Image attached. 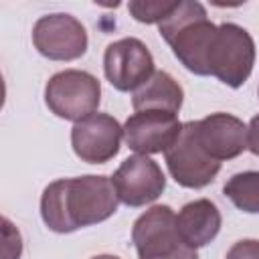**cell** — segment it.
I'll list each match as a JSON object with an SVG mask.
<instances>
[{"mask_svg": "<svg viewBox=\"0 0 259 259\" xmlns=\"http://www.w3.org/2000/svg\"><path fill=\"white\" fill-rule=\"evenodd\" d=\"M119 198L111 178L87 174L51 182L40 196V217L55 233H73L107 221Z\"/></svg>", "mask_w": 259, "mask_h": 259, "instance_id": "6da1fadb", "label": "cell"}, {"mask_svg": "<svg viewBox=\"0 0 259 259\" xmlns=\"http://www.w3.org/2000/svg\"><path fill=\"white\" fill-rule=\"evenodd\" d=\"M160 36L170 45L174 57L194 75H208L206 59L217 32L200 2L178 0L176 8L158 24Z\"/></svg>", "mask_w": 259, "mask_h": 259, "instance_id": "7a4b0ae2", "label": "cell"}, {"mask_svg": "<svg viewBox=\"0 0 259 259\" xmlns=\"http://www.w3.org/2000/svg\"><path fill=\"white\" fill-rule=\"evenodd\" d=\"M138 259H198L176 229V214L166 204H156L140 214L132 227Z\"/></svg>", "mask_w": 259, "mask_h": 259, "instance_id": "3957f363", "label": "cell"}, {"mask_svg": "<svg viewBox=\"0 0 259 259\" xmlns=\"http://www.w3.org/2000/svg\"><path fill=\"white\" fill-rule=\"evenodd\" d=\"M255 65L253 36L235 22H223L217 26L214 38L208 49V75H214L221 83L237 89L241 87Z\"/></svg>", "mask_w": 259, "mask_h": 259, "instance_id": "277c9868", "label": "cell"}, {"mask_svg": "<svg viewBox=\"0 0 259 259\" xmlns=\"http://www.w3.org/2000/svg\"><path fill=\"white\" fill-rule=\"evenodd\" d=\"M101 83L95 75L79 69L55 73L45 85V103L61 119L81 121L97 111Z\"/></svg>", "mask_w": 259, "mask_h": 259, "instance_id": "5b68a950", "label": "cell"}, {"mask_svg": "<svg viewBox=\"0 0 259 259\" xmlns=\"http://www.w3.org/2000/svg\"><path fill=\"white\" fill-rule=\"evenodd\" d=\"M164 158L172 178L184 188H204L221 170V162L202 150L196 138V121L182 123L178 140L164 152Z\"/></svg>", "mask_w": 259, "mask_h": 259, "instance_id": "8992f818", "label": "cell"}, {"mask_svg": "<svg viewBox=\"0 0 259 259\" xmlns=\"http://www.w3.org/2000/svg\"><path fill=\"white\" fill-rule=\"evenodd\" d=\"M34 49L51 61H75L87 51V30L71 14L40 16L32 28Z\"/></svg>", "mask_w": 259, "mask_h": 259, "instance_id": "52a82bcc", "label": "cell"}, {"mask_svg": "<svg viewBox=\"0 0 259 259\" xmlns=\"http://www.w3.org/2000/svg\"><path fill=\"white\" fill-rule=\"evenodd\" d=\"M103 71L117 91H136L156 73L152 53L134 36L107 45L103 53Z\"/></svg>", "mask_w": 259, "mask_h": 259, "instance_id": "ba28073f", "label": "cell"}, {"mask_svg": "<svg viewBox=\"0 0 259 259\" xmlns=\"http://www.w3.org/2000/svg\"><path fill=\"white\" fill-rule=\"evenodd\" d=\"M111 184L119 202L127 206H144L154 202L164 192L166 176L152 158L136 154L119 164L111 176Z\"/></svg>", "mask_w": 259, "mask_h": 259, "instance_id": "9c48e42d", "label": "cell"}, {"mask_svg": "<svg viewBox=\"0 0 259 259\" xmlns=\"http://www.w3.org/2000/svg\"><path fill=\"white\" fill-rule=\"evenodd\" d=\"M123 127L109 113H91L71 130V146L79 160L87 164H105L119 152Z\"/></svg>", "mask_w": 259, "mask_h": 259, "instance_id": "30bf717a", "label": "cell"}, {"mask_svg": "<svg viewBox=\"0 0 259 259\" xmlns=\"http://www.w3.org/2000/svg\"><path fill=\"white\" fill-rule=\"evenodd\" d=\"M182 123L176 113L168 111H136L123 123V142L136 154L148 156L166 152L180 136Z\"/></svg>", "mask_w": 259, "mask_h": 259, "instance_id": "8fae6325", "label": "cell"}, {"mask_svg": "<svg viewBox=\"0 0 259 259\" xmlns=\"http://www.w3.org/2000/svg\"><path fill=\"white\" fill-rule=\"evenodd\" d=\"M202 150L217 162L233 160L247 150V125L231 113H210L196 121Z\"/></svg>", "mask_w": 259, "mask_h": 259, "instance_id": "7c38bea8", "label": "cell"}, {"mask_svg": "<svg viewBox=\"0 0 259 259\" xmlns=\"http://www.w3.org/2000/svg\"><path fill=\"white\" fill-rule=\"evenodd\" d=\"M223 219L217 204L208 198H198L180 208L176 214V229L190 249L208 245L221 231Z\"/></svg>", "mask_w": 259, "mask_h": 259, "instance_id": "4fadbf2b", "label": "cell"}, {"mask_svg": "<svg viewBox=\"0 0 259 259\" xmlns=\"http://www.w3.org/2000/svg\"><path fill=\"white\" fill-rule=\"evenodd\" d=\"M182 101H184L182 87L166 71H156L140 89L134 91V97H132V105L136 111L156 109V111H168L176 115L182 107Z\"/></svg>", "mask_w": 259, "mask_h": 259, "instance_id": "5bb4252c", "label": "cell"}, {"mask_svg": "<svg viewBox=\"0 0 259 259\" xmlns=\"http://www.w3.org/2000/svg\"><path fill=\"white\" fill-rule=\"evenodd\" d=\"M223 194L243 212L257 214L259 212V172L247 170L233 174L225 186Z\"/></svg>", "mask_w": 259, "mask_h": 259, "instance_id": "9a60e30c", "label": "cell"}, {"mask_svg": "<svg viewBox=\"0 0 259 259\" xmlns=\"http://www.w3.org/2000/svg\"><path fill=\"white\" fill-rule=\"evenodd\" d=\"M178 2H144V0H132L127 4L130 14L144 24H154V22H162L174 8Z\"/></svg>", "mask_w": 259, "mask_h": 259, "instance_id": "2e32d148", "label": "cell"}, {"mask_svg": "<svg viewBox=\"0 0 259 259\" xmlns=\"http://www.w3.org/2000/svg\"><path fill=\"white\" fill-rule=\"evenodd\" d=\"M4 225V247H2V259H18L22 253V239L20 233L12 227V223L4 217L2 219Z\"/></svg>", "mask_w": 259, "mask_h": 259, "instance_id": "e0dca14e", "label": "cell"}, {"mask_svg": "<svg viewBox=\"0 0 259 259\" xmlns=\"http://www.w3.org/2000/svg\"><path fill=\"white\" fill-rule=\"evenodd\" d=\"M225 259H259V241L257 239H241L229 251Z\"/></svg>", "mask_w": 259, "mask_h": 259, "instance_id": "ac0fdd59", "label": "cell"}, {"mask_svg": "<svg viewBox=\"0 0 259 259\" xmlns=\"http://www.w3.org/2000/svg\"><path fill=\"white\" fill-rule=\"evenodd\" d=\"M247 150L259 156V115H255L247 125Z\"/></svg>", "mask_w": 259, "mask_h": 259, "instance_id": "d6986e66", "label": "cell"}, {"mask_svg": "<svg viewBox=\"0 0 259 259\" xmlns=\"http://www.w3.org/2000/svg\"><path fill=\"white\" fill-rule=\"evenodd\" d=\"M91 259H119L117 255H95V257H91Z\"/></svg>", "mask_w": 259, "mask_h": 259, "instance_id": "ffe728a7", "label": "cell"}]
</instances>
